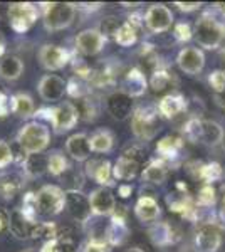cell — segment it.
<instances>
[{
  "instance_id": "2",
  "label": "cell",
  "mask_w": 225,
  "mask_h": 252,
  "mask_svg": "<svg viewBox=\"0 0 225 252\" xmlns=\"http://www.w3.org/2000/svg\"><path fill=\"white\" fill-rule=\"evenodd\" d=\"M193 35L200 47L214 51L222 46L225 40V24L212 15V10H207L195 24Z\"/></svg>"
},
{
  "instance_id": "7",
  "label": "cell",
  "mask_w": 225,
  "mask_h": 252,
  "mask_svg": "<svg viewBox=\"0 0 225 252\" xmlns=\"http://www.w3.org/2000/svg\"><path fill=\"white\" fill-rule=\"evenodd\" d=\"M39 215H59L66 205V190L57 185H44L35 193Z\"/></svg>"
},
{
  "instance_id": "6",
  "label": "cell",
  "mask_w": 225,
  "mask_h": 252,
  "mask_svg": "<svg viewBox=\"0 0 225 252\" xmlns=\"http://www.w3.org/2000/svg\"><path fill=\"white\" fill-rule=\"evenodd\" d=\"M9 24L12 31L17 32V34H26L29 29H32L35 22H37L40 10L39 7H35L34 3L29 2H19L9 5Z\"/></svg>"
},
{
  "instance_id": "11",
  "label": "cell",
  "mask_w": 225,
  "mask_h": 252,
  "mask_svg": "<svg viewBox=\"0 0 225 252\" xmlns=\"http://www.w3.org/2000/svg\"><path fill=\"white\" fill-rule=\"evenodd\" d=\"M108 39L99 32L97 27L84 29L76 35V52L83 56H96L104 49Z\"/></svg>"
},
{
  "instance_id": "54",
  "label": "cell",
  "mask_w": 225,
  "mask_h": 252,
  "mask_svg": "<svg viewBox=\"0 0 225 252\" xmlns=\"http://www.w3.org/2000/svg\"><path fill=\"white\" fill-rule=\"evenodd\" d=\"M131 192H133V187L128 184H123L118 187V195H120L121 198H128L129 195H131Z\"/></svg>"
},
{
  "instance_id": "3",
  "label": "cell",
  "mask_w": 225,
  "mask_h": 252,
  "mask_svg": "<svg viewBox=\"0 0 225 252\" xmlns=\"http://www.w3.org/2000/svg\"><path fill=\"white\" fill-rule=\"evenodd\" d=\"M15 143L27 155H37V153H42L51 143V131L46 125L39 123V121H31L19 129Z\"/></svg>"
},
{
  "instance_id": "22",
  "label": "cell",
  "mask_w": 225,
  "mask_h": 252,
  "mask_svg": "<svg viewBox=\"0 0 225 252\" xmlns=\"http://www.w3.org/2000/svg\"><path fill=\"white\" fill-rule=\"evenodd\" d=\"M66 152L76 161H88L91 157V145H89V136L86 133H74L67 138Z\"/></svg>"
},
{
  "instance_id": "15",
  "label": "cell",
  "mask_w": 225,
  "mask_h": 252,
  "mask_svg": "<svg viewBox=\"0 0 225 252\" xmlns=\"http://www.w3.org/2000/svg\"><path fill=\"white\" fill-rule=\"evenodd\" d=\"M180 71L188 76H197L205 67V54L198 47H183L177 56Z\"/></svg>"
},
{
  "instance_id": "16",
  "label": "cell",
  "mask_w": 225,
  "mask_h": 252,
  "mask_svg": "<svg viewBox=\"0 0 225 252\" xmlns=\"http://www.w3.org/2000/svg\"><path fill=\"white\" fill-rule=\"evenodd\" d=\"M148 237L155 247H170L180 241V230L170 222H155L148 229Z\"/></svg>"
},
{
  "instance_id": "18",
  "label": "cell",
  "mask_w": 225,
  "mask_h": 252,
  "mask_svg": "<svg viewBox=\"0 0 225 252\" xmlns=\"http://www.w3.org/2000/svg\"><path fill=\"white\" fill-rule=\"evenodd\" d=\"M86 175L89 178H93L97 185L101 187H108L111 189L114 185L113 180V165L109 163L108 160H96V158H91V160L86 161Z\"/></svg>"
},
{
  "instance_id": "8",
  "label": "cell",
  "mask_w": 225,
  "mask_h": 252,
  "mask_svg": "<svg viewBox=\"0 0 225 252\" xmlns=\"http://www.w3.org/2000/svg\"><path fill=\"white\" fill-rule=\"evenodd\" d=\"M37 58L40 66L44 69H47V71H61L71 63L72 54L67 49L56 46V44H44L39 49Z\"/></svg>"
},
{
  "instance_id": "48",
  "label": "cell",
  "mask_w": 225,
  "mask_h": 252,
  "mask_svg": "<svg viewBox=\"0 0 225 252\" xmlns=\"http://www.w3.org/2000/svg\"><path fill=\"white\" fill-rule=\"evenodd\" d=\"M12 161H14V150H12V145L0 140V170H5Z\"/></svg>"
},
{
  "instance_id": "40",
  "label": "cell",
  "mask_w": 225,
  "mask_h": 252,
  "mask_svg": "<svg viewBox=\"0 0 225 252\" xmlns=\"http://www.w3.org/2000/svg\"><path fill=\"white\" fill-rule=\"evenodd\" d=\"M182 138L192 143H200L202 138V120L200 118H190L182 128Z\"/></svg>"
},
{
  "instance_id": "57",
  "label": "cell",
  "mask_w": 225,
  "mask_h": 252,
  "mask_svg": "<svg viewBox=\"0 0 225 252\" xmlns=\"http://www.w3.org/2000/svg\"><path fill=\"white\" fill-rule=\"evenodd\" d=\"M5 51H7V40H5V35L0 32V58L5 54Z\"/></svg>"
},
{
  "instance_id": "46",
  "label": "cell",
  "mask_w": 225,
  "mask_h": 252,
  "mask_svg": "<svg viewBox=\"0 0 225 252\" xmlns=\"http://www.w3.org/2000/svg\"><path fill=\"white\" fill-rule=\"evenodd\" d=\"M120 26H121V24L118 22V19L113 17V15H109V17L103 19V22H101V26L97 27V29H99V32L104 35L106 39H108V37L114 39V34H116L118 29H120Z\"/></svg>"
},
{
  "instance_id": "33",
  "label": "cell",
  "mask_w": 225,
  "mask_h": 252,
  "mask_svg": "<svg viewBox=\"0 0 225 252\" xmlns=\"http://www.w3.org/2000/svg\"><path fill=\"white\" fill-rule=\"evenodd\" d=\"M24 175L27 178H37L42 177L44 173H47V157L42 153L37 155H29L26 158V161L22 163Z\"/></svg>"
},
{
  "instance_id": "58",
  "label": "cell",
  "mask_w": 225,
  "mask_h": 252,
  "mask_svg": "<svg viewBox=\"0 0 225 252\" xmlns=\"http://www.w3.org/2000/svg\"><path fill=\"white\" fill-rule=\"evenodd\" d=\"M214 10H215V12H220L222 15H225V3H215V5H214Z\"/></svg>"
},
{
  "instance_id": "61",
  "label": "cell",
  "mask_w": 225,
  "mask_h": 252,
  "mask_svg": "<svg viewBox=\"0 0 225 252\" xmlns=\"http://www.w3.org/2000/svg\"><path fill=\"white\" fill-rule=\"evenodd\" d=\"M126 252H145V251L140 249V247H131V249H128Z\"/></svg>"
},
{
  "instance_id": "59",
  "label": "cell",
  "mask_w": 225,
  "mask_h": 252,
  "mask_svg": "<svg viewBox=\"0 0 225 252\" xmlns=\"http://www.w3.org/2000/svg\"><path fill=\"white\" fill-rule=\"evenodd\" d=\"M219 220L222 222V225L225 227V205H224V209H220V212H219Z\"/></svg>"
},
{
  "instance_id": "43",
  "label": "cell",
  "mask_w": 225,
  "mask_h": 252,
  "mask_svg": "<svg viewBox=\"0 0 225 252\" xmlns=\"http://www.w3.org/2000/svg\"><path fill=\"white\" fill-rule=\"evenodd\" d=\"M40 252H77V249L71 239H54L44 242Z\"/></svg>"
},
{
  "instance_id": "27",
  "label": "cell",
  "mask_w": 225,
  "mask_h": 252,
  "mask_svg": "<svg viewBox=\"0 0 225 252\" xmlns=\"http://www.w3.org/2000/svg\"><path fill=\"white\" fill-rule=\"evenodd\" d=\"M128 237H129L128 223L123 222V220H114V219H111L104 229V237L103 239L111 247H120L128 241Z\"/></svg>"
},
{
  "instance_id": "5",
  "label": "cell",
  "mask_w": 225,
  "mask_h": 252,
  "mask_svg": "<svg viewBox=\"0 0 225 252\" xmlns=\"http://www.w3.org/2000/svg\"><path fill=\"white\" fill-rule=\"evenodd\" d=\"M42 19L44 27L49 32L64 31L74 22L76 5L69 2H51L42 3Z\"/></svg>"
},
{
  "instance_id": "13",
  "label": "cell",
  "mask_w": 225,
  "mask_h": 252,
  "mask_svg": "<svg viewBox=\"0 0 225 252\" xmlns=\"http://www.w3.org/2000/svg\"><path fill=\"white\" fill-rule=\"evenodd\" d=\"M39 96L47 103H57L67 93V81H64L57 74H46L42 76L37 84Z\"/></svg>"
},
{
  "instance_id": "60",
  "label": "cell",
  "mask_w": 225,
  "mask_h": 252,
  "mask_svg": "<svg viewBox=\"0 0 225 252\" xmlns=\"http://www.w3.org/2000/svg\"><path fill=\"white\" fill-rule=\"evenodd\" d=\"M220 195H222V202L225 205V185H222V189H220Z\"/></svg>"
},
{
  "instance_id": "36",
  "label": "cell",
  "mask_w": 225,
  "mask_h": 252,
  "mask_svg": "<svg viewBox=\"0 0 225 252\" xmlns=\"http://www.w3.org/2000/svg\"><path fill=\"white\" fill-rule=\"evenodd\" d=\"M69 168H71V165L61 152L54 150L47 155V173H51L52 177H63Z\"/></svg>"
},
{
  "instance_id": "20",
  "label": "cell",
  "mask_w": 225,
  "mask_h": 252,
  "mask_svg": "<svg viewBox=\"0 0 225 252\" xmlns=\"http://www.w3.org/2000/svg\"><path fill=\"white\" fill-rule=\"evenodd\" d=\"M148 89V81H146L145 72L140 67H131L126 71L123 78V89L121 91L129 97H141Z\"/></svg>"
},
{
  "instance_id": "12",
  "label": "cell",
  "mask_w": 225,
  "mask_h": 252,
  "mask_svg": "<svg viewBox=\"0 0 225 252\" xmlns=\"http://www.w3.org/2000/svg\"><path fill=\"white\" fill-rule=\"evenodd\" d=\"M64 210L74 219L76 222L86 223L91 219V205H89V197L81 192V190H72L66 192V205Z\"/></svg>"
},
{
  "instance_id": "45",
  "label": "cell",
  "mask_w": 225,
  "mask_h": 252,
  "mask_svg": "<svg viewBox=\"0 0 225 252\" xmlns=\"http://www.w3.org/2000/svg\"><path fill=\"white\" fill-rule=\"evenodd\" d=\"M63 180H66V192H72V190H81L84 185V177L81 172H77L71 166L66 173L63 175Z\"/></svg>"
},
{
  "instance_id": "53",
  "label": "cell",
  "mask_w": 225,
  "mask_h": 252,
  "mask_svg": "<svg viewBox=\"0 0 225 252\" xmlns=\"http://www.w3.org/2000/svg\"><path fill=\"white\" fill-rule=\"evenodd\" d=\"M175 7H178V10H182V12H195V10H198L200 7H202V3L200 2H175Z\"/></svg>"
},
{
  "instance_id": "50",
  "label": "cell",
  "mask_w": 225,
  "mask_h": 252,
  "mask_svg": "<svg viewBox=\"0 0 225 252\" xmlns=\"http://www.w3.org/2000/svg\"><path fill=\"white\" fill-rule=\"evenodd\" d=\"M208 84L215 93H222L225 89V71H222V69L212 71L208 74Z\"/></svg>"
},
{
  "instance_id": "29",
  "label": "cell",
  "mask_w": 225,
  "mask_h": 252,
  "mask_svg": "<svg viewBox=\"0 0 225 252\" xmlns=\"http://www.w3.org/2000/svg\"><path fill=\"white\" fill-rule=\"evenodd\" d=\"M24 72V63L17 56H5L0 59V78L5 81H17Z\"/></svg>"
},
{
  "instance_id": "17",
  "label": "cell",
  "mask_w": 225,
  "mask_h": 252,
  "mask_svg": "<svg viewBox=\"0 0 225 252\" xmlns=\"http://www.w3.org/2000/svg\"><path fill=\"white\" fill-rule=\"evenodd\" d=\"M106 108L109 115L118 121H125L133 115V97L125 94L123 91H116L108 96L106 99Z\"/></svg>"
},
{
  "instance_id": "51",
  "label": "cell",
  "mask_w": 225,
  "mask_h": 252,
  "mask_svg": "<svg viewBox=\"0 0 225 252\" xmlns=\"http://www.w3.org/2000/svg\"><path fill=\"white\" fill-rule=\"evenodd\" d=\"M123 155L133 158V160L140 161V163L143 165V161H145V157H146V152H145V148H143L141 145H131V146H128L125 152H123Z\"/></svg>"
},
{
  "instance_id": "19",
  "label": "cell",
  "mask_w": 225,
  "mask_h": 252,
  "mask_svg": "<svg viewBox=\"0 0 225 252\" xmlns=\"http://www.w3.org/2000/svg\"><path fill=\"white\" fill-rule=\"evenodd\" d=\"M170 170H171V166L168 161H165L160 157H155V158H151L148 161V165L143 168L141 180L150 185H161L163 182L168 178Z\"/></svg>"
},
{
  "instance_id": "34",
  "label": "cell",
  "mask_w": 225,
  "mask_h": 252,
  "mask_svg": "<svg viewBox=\"0 0 225 252\" xmlns=\"http://www.w3.org/2000/svg\"><path fill=\"white\" fill-rule=\"evenodd\" d=\"M175 74L171 71H168L166 67H158L153 71L150 79V88L155 93H163L165 89H168L171 86V83H175Z\"/></svg>"
},
{
  "instance_id": "62",
  "label": "cell",
  "mask_w": 225,
  "mask_h": 252,
  "mask_svg": "<svg viewBox=\"0 0 225 252\" xmlns=\"http://www.w3.org/2000/svg\"><path fill=\"white\" fill-rule=\"evenodd\" d=\"M220 56H222V58L225 59V46L222 47V51H220Z\"/></svg>"
},
{
  "instance_id": "42",
  "label": "cell",
  "mask_w": 225,
  "mask_h": 252,
  "mask_svg": "<svg viewBox=\"0 0 225 252\" xmlns=\"http://www.w3.org/2000/svg\"><path fill=\"white\" fill-rule=\"evenodd\" d=\"M91 91L93 88L89 86L88 81L79 78H72L71 81H67V94L74 99H83V97L91 94Z\"/></svg>"
},
{
  "instance_id": "41",
  "label": "cell",
  "mask_w": 225,
  "mask_h": 252,
  "mask_svg": "<svg viewBox=\"0 0 225 252\" xmlns=\"http://www.w3.org/2000/svg\"><path fill=\"white\" fill-rule=\"evenodd\" d=\"M20 212L24 214V217H26L31 223L37 222V215H39V212H37V198H35L34 192H29V193L24 195Z\"/></svg>"
},
{
  "instance_id": "35",
  "label": "cell",
  "mask_w": 225,
  "mask_h": 252,
  "mask_svg": "<svg viewBox=\"0 0 225 252\" xmlns=\"http://www.w3.org/2000/svg\"><path fill=\"white\" fill-rule=\"evenodd\" d=\"M138 34H140V31L136 29L134 26L126 20V22H123L120 26V29L116 31V34H114V42L118 44V46L121 47H131L136 44L138 40Z\"/></svg>"
},
{
  "instance_id": "49",
  "label": "cell",
  "mask_w": 225,
  "mask_h": 252,
  "mask_svg": "<svg viewBox=\"0 0 225 252\" xmlns=\"http://www.w3.org/2000/svg\"><path fill=\"white\" fill-rule=\"evenodd\" d=\"M173 35L178 42H188L193 37V31H192V26L188 22H178L173 29Z\"/></svg>"
},
{
  "instance_id": "31",
  "label": "cell",
  "mask_w": 225,
  "mask_h": 252,
  "mask_svg": "<svg viewBox=\"0 0 225 252\" xmlns=\"http://www.w3.org/2000/svg\"><path fill=\"white\" fill-rule=\"evenodd\" d=\"M225 131L217 121L212 120H202V138L200 143H205L208 146H217L224 141Z\"/></svg>"
},
{
  "instance_id": "26",
  "label": "cell",
  "mask_w": 225,
  "mask_h": 252,
  "mask_svg": "<svg viewBox=\"0 0 225 252\" xmlns=\"http://www.w3.org/2000/svg\"><path fill=\"white\" fill-rule=\"evenodd\" d=\"M140 168H141L140 161L133 160V158L126 155H121L116 160V163L113 165V177L114 180H123V182L133 180L140 173Z\"/></svg>"
},
{
  "instance_id": "44",
  "label": "cell",
  "mask_w": 225,
  "mask_h": 252,
  "mask_svg": "<svg viewBox=\"0 0 225 252\" xmlns=\"http://www.w3.org/2000/svg\"><path fill=\"white\" fill-rule=\"evenodd\" d=\"M217 202V192L212 185H203L198 192V197H197V204L198 207L202 209H210L214 207Z\"/></svg>"
},
{
  "instance_id": "24",
  "label": "cell",
  "mask_w": 225,
  "mask_h": 252,
  "mask_svg": "<svg viewBox=\"0 0 225 252\" xmlns=\"http://www.w3.org/2000/svg\"><path fill=\"white\" fill-rule=\"evenodd\" d=\"M183 138L177 135H166L157 143V155L163 158L165 161H168L170 166H173V161L177 160L180 150L183 146Z\"/></svg>"
},
{
  "instance_id": "55",
  "label": "cell",
  "mask_w": 225,
  "mask_h": 252,
  "mask_svg": "<svg viewBox=\"0 0 225 252\" xmlns=\"http://www.w3.org/2000/svg\"><path fill=\"white\" fill-rule=\"evenodd\" d=\"M214 99H215V103L219 104L220 108H224L225 109V89L222 93H215L214 94Z\"/></svg>"
},
{
  "instance_id": "21",
  "label": "cell",
  "mask_w": 225,
  "mask_h": 252,
  "mask_svg": "<svg viewBox=\"0 0 225 252\" xmlns=\"http://www.w3.org/2000/svg\"><path fill=\"white\" fill-rule=\"evenodd\" d=\"M158 113L165 120H171V118L182 115L187 109V97L180 93H171V94L163 96L157 104Z\"/></svg>"
},
{
  "instance_id": "10",
  "label": "cell",
  "mask_w": 225,
  "mask_h": 252,
  "mask_svg": "<svg viewBox=\"0 0 225 252\" xmlns=\"http://www.w3.org/2000/svg\"><path fill=\"white\" fill-rule=\"evenodd\" d=\"M195 249L197 252H219L222 246V232L214 222H205L195 232Z\"/></svg>"
},
{
  "instance_id": "63",
  "label": "cell",
  "mask_w": 225,
  "mask_h": 252,
  "mask_svg": "<svg viewBox=\"0 0 225 252\" xmlns=\"http://www.w3.org/2000/svg\"><path fill=\"white\" fill-rule=\"evenodd\" d=\"M222 145H224V148H225V136H224V141H222Z\"/></svg>"
},
{
  "instance_id": "47",
  "label": "cell",
  "mask_w": 225,
  "mask_h": 252,
  "mask_svg": "<svg viewBox=\"0 0 225 252\" xmlns=\"http://www.w3.org/2000/svg\"><path fill=\"white\" fill-rule=\"evenodd\" d=\"M83 252H111V246L99 237H91L83 246Z\"/></svg>"
},
{
  "instance_id": "39",
  "label": "cell",
  "mask_w": 225,
  "mask_h": 252,
  "mask_svg": "<svg viewBox=\"0 0 225 252\" xmlns=\"http://www.w3.org/2000/svg\"><path fill=\"white\" fill-rule=\"evenodd\" d=\"M224 175V168L220 163H217V161H210V163H202L198 170V177L200 180L205 182V185H212L214 182L220 180Z\"/></svg>"
},
{
  "instance_id": "32",
  "label": "cell",
  "mask_w": 225,
  "mask_h": 252,
  "mask_svg": "<svg viewBox=\"0 0 225 252\" xmlns=\"http://www.w3.org/2000/svg\"><path fill=\"white\" fill-rule=\"evenodd\" d=\"M89 145H91V152L94 153H109L114 146V135L104 128L96 129L89 136Z\"/></svg>"
},
{
  "instance_id": "37",
  "label": "cell",
  "mask_w": 225,
  "mask_h": 252,
  "mask_svg": "<svg viewBox=\"0 0 225 252\" xmlns=\"http://www.w3.org/2000/svg\"><path fill=\"white\" fill-rule=\"evenodd\" d=\"M77 111H79V120H84V121H94L99 115V108H97V101L89 94L83 97V99H77V104H76Z\"/></svg>"
},
{
  "instance_id": "23",
  "label": "cell",
  "mask_w": 225,
  "mask_h": 252,
  "mask_svg": "<svg viewBox=\"0 0 225 252\" xmlns=\"http://www.w3.org/2000/svg\"><path fill=\"white\" fill-rule=\"evenodd\" d=\"M134 215H136L138 220H141L143 223H151L155 220H158V217L161 215V207H160L158 200L155 197H146L141 195L138 198L136 205H134Z\"/></svg>"
},
{
  "instance_id": "25",
  "label": "cell",
  "mask_w": 225,
  "mask_h": 252,
  "mask_svg": "<svg viewBox=\"0 0 225 252\" xmlns=\"http://www.w3.org/2000/svg\"><path fill=\"white\" fill-rule=\"evenodd\" d=\"M24 180H26V175L17 172H0V195L5 200H12L26 184Z\"/></svg>"
},
{
  "instance_id": "38",
  "label": "cell",
  "mask_w": 225,
  "mask_h": 252,
  "mask_svg": "<svg viewBox=\"0 0 225 252\" xmlns=\"http://www.w3.org/2000/svg\"><path fill=\"white\" fill-rule=\"evenodd\" d=\"M59 225L56 222H35L31 230V239H44V241H54L57 239Z\"/></svg>"
},
{
  "instance_id": "56",
  "label": "cell",
  "mask_w": 225,
  "mask_h": 252,
  "mask_svg": "<svg viewBox=\"0 0 225 252\" xmlns=\"http://www.w3.org/2000/svg\"><path fill=\"white\" fill-rule=\"evenodd\" d=\"M9 214L10 212H3V210L0 209V230L3 229V225H5V223H9Z\"/></svg>"
},
{
  "instance_id": "14",
  "label": "cell",
  "mask_w": 225,
  "mask_h": 252,
  "mask_svg": "<svg viewBox=\"0 0 225 252\" xmlns=\"http://www.w3.org/2000/svg\"><path fill=\"white\" fill-rule=\"evenodd\" d=\"M89 205H91V214L96 217H106L111 215L116 209V198L108 187H97L89 193Z\"/></svg>"
},
{
  "instance_id": "30",
  "label": "cell",
  "mask_w": 225,
  "mask_h": 252,
  "mask_svg": "<svg viewBox=\"0 0 225 252\" xmlns=\"http://www.w3.org/2000/svg\"><path fill=\"white\" fill-rule=\"evenodd\" d=\"M32 225H34V223H31L26 217H24V214L20 212V209H14L9 214V229L17 239L31 237Z\"/></svg>"
},
{
  "instance_id": "1",
  "label": "cell",
  "mask_w": 225,
  "mask_h": 252,
  "mask_svg": "<svg viewBox=\"0 0 225 252\" xmlns=\"http://www.w3.org/2000/svg\"><path fill=\"white\" fill-rule=\"evenodd\" d=\"M37 120H46L52 125L56 133H66L72 129L79 121V111H77L76 104L71 101H63V103L56 104L51 108H40L34 115Z\"/></svg>"
},
{
  "instance_id": "52",
  "label": "cell",
  "mask_w": 225,
  "mask_h": 252,
  "mask_svg": "<svg viewBox=\"0 0 225 252\" xmlns=\"http://www.w3.org/2000/svg\"><path fill=\"white\" fill-rule=\"evenodd\" d=\"M12 111L10 108V99L5 93H0V118H5Z\"/></svg>"
},
{
  "instance_id": "28",
  "label": "cell",
  "mask_w": 225,
  "mask_h": 252,
  "mask_svg": "<svg viewBox=\"0 0 225 252\" xmlns=\"http://www.w3.org/2000/svg\"><path fill=\"white\" fill-rule=\"evenodd\" d=\"M10 108L12 113L19 118H31L35 115V104L34 99L27 93H15L10 97Z\"/></svg>"
},
{
  "instance_id": "9",
  "label": "cell",
  "mask_w": 225,
  "mask_h": 252,
  "mask_svg": "<svg viewBox=\"0 0 225 252\" xmlns=\"http://www.w3.org/2000/svg\"><path fill=\"white\" fill-rule=\"evenodd\" d=\"M173 12L163 3H153L145 12V26L153 34H163L173 26Z\"/></svg>"
},
{
  "instance_id": "4",
  "label": "cell",
  "mask_w": 225,
  "mask_h": 252,
  "mask_svg": "<svg viewBox=\"0 0 225 252\" xmlns=\"http://www.w3.org/2000/svg\"><path fill=\"white\" fill-rule=\"evenodd\" d=\"M160 113L157 106H138L131 115V131L141 141H150L160 131Z\"/></svg>"
}]
</instances>
